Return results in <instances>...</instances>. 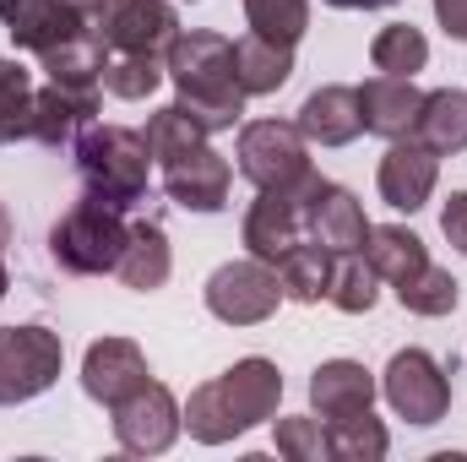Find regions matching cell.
I'll list each match as a JSON object with an SVG mask.
<instances>
[{"label":"cell","instance_id":"cell-38","mask_svg":"<svg viewBox=\"0 0 467 462\" xmlns=\"http://www.w3.org/2000/svg\"><path fill=\"white\" fill-rule=\"evenodd\" d=\"M337 11H380V5H397V0H327Z\"/></svg>","mask_w":467,"mask_h":462},{"label":"cell","instance_id":"cell-11","mask_svg":"<svg viewBox=\"0 0 467 462\" xmlns=\"http://www.w3.org/2000/svg\"><path fill=\"white\" fill-rule=\"evenodd\" d=\"M316 185V180H310ZM305 196L310 191H261L255 202H250V213H244V250L255 256V261H266V267H277L299 239H310L305 234Z\"/></svg>","mask_w":467,"mask_h":462},{"label":"cell","instance_id":"cell-9","mask_svg":"<svg viewBox=\"0 0 467 462\" xmlns=\"http://www.w3.org/2000/svg\"><path fill=\"white\" fill-rule=\"evenodd\" d=\"M380 392H386V403H391L408 425H441L446 408H451V375H446V364H441L435 353H424V348L391 353V364H386V375H380Z\"/></svg>","mask_w":467,"mask_h":462},{"label":"cell","instance_id":"cell-29","mask_svg":"<svg viewBox=\"0 0 467 462\" xmlns=\"http://www.w3.org/2000/svg\"><path fill=\"white\" fill-rule=\"evenodd\" d=\"M33 71L22 60H0V147L33 142Z\"/></svg>","mask_w":467,"mask_h":462},{"label":"cell","instance_id":"cell-37","mask_svg":"<svg viewBox=\"0 0 467 462\" xmlns=\"http://www.w3.org/2000/svg\"><path fill=\"white\" fill-rule=\"evenodd\" d=\"M435 16H441L446 38H457V44H467V0H435Z\"/></svg>","mask_w":467,"mask_h":462},{"label":"cell","instance_id":"cell-18","mask_svg":"<svg viewBox=\"0 0 467 462\" xmlns=\"http://www.w3.org/2000/svg\"><path fill=\"white\" fill-rule=\"evenodd\" d=\"M375 375L358 364V359H327L316 364L310 375V408L332 425V419H353V414H369L375 408Z\"/></svg>","mask_w":467,"mask_h":462},{"label":"cell","instance_id":"cell-32","mask_svg":"<svg viewBox=\"0 0 467 462\" xmlns=\"http://www.w3.org/2000/svg\"><path fill=\"white\" fill-rule=\"evenodd\" d=\"M244 22H250V33L294 49L310 33V0H244Z\"/></svg>","mask_w":467,"mask_h":462},{"label":"cell","instance_id":"cell-10","mask_svg":"<svg viewBox=\"0 0 467 462\" xmlns=\"http://www.w3.org/2000/svg\"><path fill=\"white\" fill-rule=\"evenodd\" d=\"M109 414H115L119 452H130V457H158V452H169L174 436L185 430V414H180L174 392H169L163 381H152V375H147L136 392H125Z\"/></svg>","mask_w":467,"mask_h":462},{"label":"cell","instance_id":"cell-6","mask_svg":"<svg viewBox=\"0 0 467 462\" xmlns=\"http://www.w3.org/2000/svg\"><path fill=\"white\" fill-rule=\"evenodd\" d=\"M66 343L49 327H0V408L33 403L60 381Z\"/></svg>","mask_w":467,"mask_h":462},{"label":"cell","instance_id":"cell-1","mask_svg":"<svg viewBox=\"0 0 467 462\" xmlns=\"http://www.w3.org/2000/svg\"><path fill=\"white\" fill-rule=\"evenodd\" d=\"M277 403H283V375H277V364L261 359V353H250V359H234L223 375H213L207 386L191 392V403H185V430H191V441H202V446H223L234 436L266 425V419L277 414Z\"/></svg>","mask_w":467,"mask_h":462},{"label":"cell","instance_id":"cell-31","mask_svg":"<svg viewBox=\"0 0 467 462\" xmlns=\"http://www.w3.org/2000/svg\"><path fill=\"white\" fill-rule=\"evenodd\" d=\"M391 446L386 425L375 414H353V419H332L327 425V452L337 462H380Z\"/></svg>","mask_w":467,"mask_h":462},{"label":"cell","instance_id":"cell-7","mask_svg":"<svg viewBox=\"0 0 467 462\" xmlns=\"http://www.w3.org/2000/svg\"><path fill=\"white\" fill-rule=\"evenodd\" d=\"M93 33H99L104 55L169 60V49L180 38V11L169 0H104V11L93 16Z\"/></svg>","mask_w":467,"mask_h":462},{"label":"cell","instance_id":"cell-35","mask_svg":"<svg viewBox=\"0 0 467 462\" xmlns=\"http://www.w3.org/2000/svg\"><path fill=\"white\" fill-rule=\"evenodd\" d=\"M277 452L294 457V462L332 457V452H327V430H321V419H277Z\"/></svg>","mask_w":467,"mask_h":462},{"label":"cell","instance_id":"cell-20","mask_svg":"<svg viewBox=\"0 0 467 462\" xmlns=\"http://www.w3.org/2000/svg\"><path fill=\"white\" fill-rule=\"evenodd\" d=\"M299 136L316 142V147H348L353 136L364 131L358 115V88H316L305 104H299Z\"/></svg>","mask_w":467,"mask_h":462},{"label":"cell","instance_id":"cell-26","mask_svg":"<svg viewBox=\"0 0 467 462\" xmlns=\"http://www.w3.org/2000/svg\"><path fill=\"white\" fill-rule=\"evenodd\" d=\"M147 152L158 158V163H174V158H185V152H196V147H207V125L196 115H185L180 104H163L158 115H147Z\"/></svg>","mask_w":467,"mask_h":462},{"label":"cell","instance_id":"cell-34","mask_svg":"<svg viewBox=\"0 0 467 462\" xmlns=\"http://www.w3.org/2000/svg\"><path fill=\"white\" fill-rule=\"evenodd\" d=\"M38 60H44V77H49V82H99V71H104V44H99V33H82V38H71V44L38 55Z\"/></svg>","mask_w":467,"mask_h":462},{"label":"cell","instance_id":"cell-3","mask_svg":"<svg viewBox=\"0 0 467 462\" xmlns=\"http://www.w3.org/2000/svg\"><path fill=\"white\" fill-rule=\"evenodd\" d=\"M77 169H82L88 196L109 202L119 213L147 202L152 152H147V136L130 125H82L77 131Z\"/></svg>","mask_w":467,"mask_h":462},{"label":"cell","instance_id":"cell-4","mask_svg":"<svg viewBox=\"0 0 467 462\" xmlns=\"http://www.w3.org/2000/svg\"><path fill=\"white\" fill-rule=\"evenodd\" d=\"M125 239H130V224L125 213L99 202V196H82L60 213V224L49 229V256L60 272L71 278H104L115 272L119 256H125Z\"/></svg>","mask_w":467,"mask_h":462},{"label":"cell","instance_id":"cell-5","mask_svg":"<svg viewBox=\"0 0 467 462\" xmlns=\"http://www.w3.org/2000/svg\"><path fill=\"white\" fill-rule=\"evenodd\" d=\"M239 174L255 191H310L316 169H310V142L299 136L294 120H250L239 131Z\"/></svg>","mask_w":467,"mask_h":462},{"label":"cell","instance_id":"cell-23","mask_svg":"<svg viewBox=\"0 0 467 462\" xmlns=\"http://www.w3.org/2000/svg\"><path fill=\"white\" fill-rule=\"evenodd\" d=\"M413 136H419L435 158L467 152V93H457V88H435V93H424L419 120H413Z\"/></svg>","mask_w":467,"mask_h":462},{"label":"cell","instance_id":"cell-25","mask_svg":"<svg viewBox=\"0 0 467 462\" xmlns=\"http://www.w3.org/2000/svg\"><path fill=\"white\" fill-rule=\"evenodd\" d=\"M277 283H283V299H294V305H321V299H327V283H332V250L316 245V239H299V245L277 261Z\"/></svg>","mask_w":467,"mask_h":462},{"label":"cell","instance_id":"cell-14","mask_svg":"<svg viewBox=\"0 0 467 462\" xmlns=\"http://www.w3.org/2000/svg\"><path fill=\"white\" fill-rule=\"evenodd\" d=\"M0 27L11 33L16 49H33V55H49L60 44L93 33V22L66 11L60 0H0Z\"/></svg>","mask_w":467,"mask_h":462},{"label":"cell","instance_id":"cell-22","mask_svg":"<svg viewBox=\"0 0 467 462\" xmlns=\"http://www.w3.org/2000/svg\"><path fill=\"white\" fill-rule=\"evenodd\" d=\"M234 77H239L244 99L277 93L294 77V49L288 44H272L261 33H244V38H234Z\"/></svg>","mask_w":467,"mask_h":462},{"label":"cell","instance_id":"cell-2","mask_svg":"<svg viewBox=\"0 0 467 462\" xmlns=\"http://www.w3.org/2000/svg\"><path fill=\"white\" fill-rule=\"evenodd\" d=\"M163 71H169V82L180 93L174 104L185 115H196L207 131H234L239 125V115H244V88L234 77V38L207 33V27H196V33L180 27Z\"/></svg>","mask_w":467,"mask_h":462},{"label":"cell","instance_id":"cell-28","mask_svg":"<svg viewBox=\"0 0 467 462\" xmlns=\"http://www.w3.org/2000/svg\"><path fill=\"white\" fill-rule=\"evenodd\" d=\"M375 267L364 261V250H348V256H332V283H327V305H337L343 316H369L380 289H375Z\"/></svg>","mask_w":467,"mask_h":462},{"label":"cell","instance_id":"cell-27","mask_svg":"<svg viewBox=\"0 0 467 462\" xmlns=\"http://www.w3.org/2000/svg\"><path fill=\"white\" fill-rule=\"evenodd\" d=\"M369 66H375L380 77H413V71L430 66V38H424L413 22H391V27L375 33V44H369Z\"/></svg>","mask_w":467,"mask_h":462},{"label":"cell","instance_id":"cell-12","mask_svg":"<svg viewBox=\"0 0 467 462\" xmlns=\"http://www.w3.org/2000/svg\"><path fill=\"white\" fill-rule=\"evenodd\" d=\"M305 234L316 245H327L332 256H348V250H364L369 218H364V207H358V196L348 185H332V180L316 174V185L305 196Z\"/></svg>","mask_w":467,"mask_h":462},{"label":"cell","instance_id":"cell-24","mask_svg":"<svg viewBox=\"0 0 467 462\" xmlns=\"http://www.w3.org/2000/svg\"><path fill=\"white\" fill-rule=\"evenodd\" d=\"M364 261L375 267V278L380 283H408L413 272H424L430 267V250H424V239L413 229H402V224H369V239H364Z\"/></svg>","mask_w":467,"mask_h":462},{"label":"cell","instance_id":"cell-40","mask_svg":"<svg viewBox=\"0 0 467 462\" xmlns=\"http://www.w3.org/2000/svg\"><path fill=\"white\" fill-rule=\"evenodd\" d=\"M5 245H11V213L0 207V256H5Z\"/></svg>","mask_w":467,"mask_h":462},{"label":"cell","instance_id":"cell-8","mask_svg":"<svg viewBox=\"0 0 467 462\" xmlns=\"http://www.w3.org/2000/svg\"><path fill=\"white\" fill-rule=\"evenodd\" d=\"M202 299H207V310H213L223 327H261V321L277 310L283 283H277V267L244 256V261H223V267L207 278Z\"/></svg>","mask_w":467,"mask_h":462},{"label":"cell","instance_id":"cell-39","mask_svg":"<svg viewBox=\"0 0 467 462\" xmlns=\"http://www.w3.org/2000/svg\"><path fill=\"white\" fill-rule=\"evenodd\" d=\"M60 5H66V11H77V16H88V22L104 11V0H60Z\"/></svg>","mask_w":467,"mask_h":462},{"label":"cell","instance_id":"cell-30","mask_svg":"<svg viewBox=\"0 0 467 462\" xmlns=\"http://www.w3.org/2000/svg\"><path fill=\"white\" fill-rule=\"evenodd\" d=\"M397 294V305L402 310H413V316H451L457 310V299H462V283L446 272V267H424V272H413L408 283H397L391 289Z\"/></svg>","mask_w":467,"mask_h":462},{"label":"cell","instance_id":"cell-33","mask_svg":"<svg viewBox=\"0 0 467 462\" xmlns=\"http://www.w3.org/2000/svg\"><path fill=\"white\" fill-rule=\"evenodd\" d=\"M163 77H169L163 60H147V55H104V71H99L104 93H115V99H125V104L152 99Z\"/></svg>","mask_w":467,"mask_h":462},{"label":"cell","instance_id":"cell-36","mask_svg":"<svg viewBox=\"0 0 467 462\" xmlns=\"http://www.w3.org/2000/svg\"><path fill=\"white\" fill-rule=\"evenodd\" d=\"M441 229H446V239L467 256V191H451V202H446V213H441Z\"/></svg>","mask_w":467,"mask_h":462},{"label":"cell","instance_id":"cell-15","mask_svg":"<svg viewBox=\"0 0 467 462\" xmlns=\"http://www.w3.org/2000/svg\"><path fill=\"white\" fill-rule=\"evenodd\" d=\"M229 180H234L229 158L213 152V147H196V152L163 163V191L185 213H223L229 207Z\"/></svg>","mask_w":467,"mask_h":462},{"label":"cell","instance_id":"cell-41","mask_svg":"<svg viewBox=\"0 0 467 462\" xmlns=\"http://www.w3.org/2000/svg\"><path fill=\"white\" fill-rule=\"evenodd\" d=\"M5 289H11V278H5V261H0V299H5Z\"/></svg>","mask_w":467,"mask_h":462},{"label":"cell","instance_id":"cell-13","mask_svg":"<svg viewBox=\"0 0 467 462\" xmlns=\"http://www.w3.org/2000/svg\"><path fill=\"white\" fill-rule=\"evenodd\" d=\"M435 174H441V158H435L419 136H397V142L386 147V158H380L375 185H380V202H386V207L419 213V207L430 202V191H435Z\"/></svg>","mask_w":467,"mask_h":462},{"label":"cell","instance_id":"cell-16","mask_svg":"<svg viewBox=\"0 0 467 462\" xmlns=\"http://www.w3.org/2000/svg\"><path fill=\"white\" fill-rule=\"evenodd\" d=\"M99 88L104 82H44L33 93V142L38 147L77 142V131L99 115Z\"/></svg>","mask_w":467,"mask_h":462},{"label":"cell","instance_id":"cell-21","mask_svg":"<svg viewBox=\"0 0 467 462\" xmlns=\"http://www.w3.org/2000/svg\"><path fill=\"white\" fill-rule=\"evenodd\" d=\"M174 272V250H169V234L158 218H136L130 224V239H125V256H119L115 278L136 294H158Z\"/></svg>","mask_w":467,"mask_h":462},{"label":"cell","instance_id":"cell-19","mask_svg":"<svg viewBox=\"0 0 467 462\" xmlns=\"http://www.w3.org/2000/svg\"><path fill=\"white\" fill-rule=\"evenodd\" d=\"M419 104L424 93L413 88V77H369L358 88V115H364V131L369 136H413V120H419Z\"/></svg>","mask_w":467,"mask_h":462},{"label":"cell","instance_id":"cell-17","mask_svg":"<svg viewBox=\"0 0 467 462\" xmlns=\"http://www.w3.org/2000/svg\"><path fill=\"white\" fill-rule=\"evenodd\" d=\"M147 353L130 343V338H99V343L82 353V392L104 408H115L125 392H136L147 381Z\"/></svg>","mask_w":467,"mask_h":462}]
</instances>
